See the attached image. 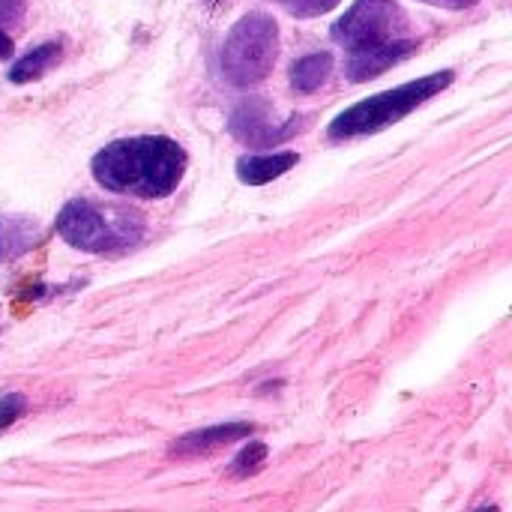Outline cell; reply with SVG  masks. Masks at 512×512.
I'll return each instance as SVG.
<instances>
[{
	"label": "cell",
	"instance_id": "obj_1",
	"mask_svg": "<svg viewBox=\"0 0 512 512\" xmlns=\"http://www.w3.org/2000/svg\"><path fill=\"white\" fill-rule=\"evenodd\" d=\"M186 150L165 135H138L105 144L90 171L96 183L114 195L132 198H168L186 174Z\"/></svg>",
	"mask_w": 512,
	"mask_h": 512
},
{
	"label": "cell",
	"instance_id": "obj_2",
	"mask_svg": "<svg viewBox=\"0 0 512 512\" xmlns=\"http://www.w3.org/2000/svg\"><path fill=\"white\" fill-rule=\"evenodd\" d=\"M54 228L69 246L81 252L111 255L141 243L147 222L138 210L123 204H96L90 198H72L57 213Z\"/></svg>",
	"mask_w": 512,
	"mask_h": 512
},
{
	"label": "cell",
	"instance_id": "obj_3",
	"mask_svg": "<svg viewBox=\"0 0 512 512\" xmlns=\"http://www.w3.org/2000/svg\"><path fill=\"white\" fill-rule=\"evenodd\" d=\"M456 72L453 69H441L432 75H423L417 81H408L402 87L375 93L351 108H345L333 123H330V138L333 141H348V138H363V135H375L399 120H405L411 111H417L420 105H426L432 96H438L441 90H447L453 84Z\"/></svg>",
	"mask_w": 512,
	"mask_h": 512
},
{
	"label": "cell",
	"instance_id": "obj_4",
	"mask_svg": "<svg viewBox=\"0 0 512 512\" xmlns=\"http://www.w3.org/2000/svg\"><path fill=\"white\" fill-rule=\"evenodd\" d=\"M279 57V24L267 12L243 15L219 48V72L231 87L249 90L270 78Z\"/></svg>",
	"mask_w": 512,
	"mask_h": 512
},
{
	"label": "cell",
	"instance_id": "obj_5",
	"mask_svg": "<svg viewBox=\"0 0 512 512\" xmlns=\"http://www.w3.org/2000/svg\"><path fill=\"white\" fill-rule=\"evenodd\" d=\"M405 27L408 18L396 0H354L351 9L330 27V36L336 45L354 54L402 39Z\"/></svg>",
	"mask_w": 512,
	"mask_h": 512
},
{
	"label": "cell",
	"instance_id": "obj_6",
	"mask_svg": "<svg viewBox=\"0 0 512 512\" xmlns=\"http://www.w3.org/2000/svg\"><path fill=\"white\" fill-rule=\"evenodd\" d=\"M228 129L231 135L246 144V147H255V150H273L279 144H285L288 138H294L300 129H303V117L300 114H291L285 120H276L273 117V105L261 96L255 99H243L234 111H231V120H228Z\"/></svg>",
	"mask_w": 512,
	"mask_h": 512
},
{
	"label": "cell",
	"instance_id": "obj_7",
	"mask_svg": "<svg viewBox=\"0 0 512 512\" xmlns=\"http://www.w3.org/2000/svg\"><path fill=\"white\" fill-rule=\"evenodd\" d=\"M420 48L417 39H393V42H384L378 48H366V51H354L348 54L345 60V75L354 81V84H363V81H372L378 75H384L387 69L399 66L402 60H408L414 51Z\"/></svg>",
	"mask_w": 512,
	"mask_h": 512
},
{
	"label": "cell",
	"instance_id": "obj_8",
	"mask_svg": "<svg viewBox=\"0 0 512 512\" xmlns=\"http://www.w3.org/2000/svg\"><path fill=\"white\" fill-rule=\"evenodd\" d=\"M255 432L252 423H222V426H210V429H198V432H189L183 438H177L168 453L171 456H180V459H195V456H207L219 447H228L234 441H243Z\"/></svg>",
	"mask_w": 512,
	"mask_h": 512
},
{
	"label": "cell",
	"instance_id": "obj_9",
	"mask_svg": "<svg viewBox=\"0 0 512 512\" xmlns=\"http://www.w3.org/2000/svg\"><path fill=\"white\" fill-rule=\"evenodd\" d=\"M45 240L36 219L21 213H0V264L33 252Z\"/></svg>",
	"mask_w": 512,
	"mask_h": 512
},
{
	"label": "cell",
	"instance_id": "obj_10",
	"mask_svg": "<svg viewBox=\"0 0 512 512\" xmlns=\"http://www.w3.org/2000/svg\"><path fill=\"white\" fill-rule=\"evenodd\" d=\"M297 162H300V156L294 150H282V153H252V156H240L237 159V177L246 186H264V183H273L276 177L288 174Z\"/></svg>",
	"mask_w": 512,
	"mask_h": 512
},
{
	"label": "cell",
	"instance_id": "obj_11",
	"mask_svg": "<svg viewBox=\"0 0 512 512\" xmlns=\"http://www.w3.org/2000/svg\"><path fill=\"white\" fill-rule=\"evenodd\" d=\"M330 72H333V54H330V51L306 54V57H300V60L291 63V72H288L291 90L309 96V93L321 90V84L330 78Z\"/></svg>",
	"mask_w": 512,
	"mask_h": 512
},
{
	"label": "cell",
	"instance_id": "obj_12",
	"mask_svg": "<svg viewBox=\"0 0 512 512\" xmlns=\"http://www.w3.org/2000/svg\"><path fill=\"white\" fill-rule=\"evenodd\" d=\"M60 54H63L60 42H42V45L30 48L21 60H15V63H12V69H9V81H12V84H27V81L42 78V75H45V72L60 60Z\"/></svg>",
	"mask_w": 512,
	"mask_h": 512
},
{
	"label": "cell",
	"instance_id": "obj_13",
	"mask_svg": "<svg viewBox=\"0 0 512 512\" xmlns=\"http://www.w3.org/2000/svg\"><path fill=\"white\" fill-rule=\"evenodd\" d=\"M264 462H267V444H261V441H249V447H243L240 453H237V459L231 462V477H252V474H258L261 468H264Z\"/></svg>",
	"mask_w": 512,
	"mask_h": 512
},
{
	"label": "cell",
	"instance_id": "obj_14",
	"mask_svg": "<svg viewBox=\"0 0 512 512\" xmlns=\"http://www.w3.org/2000/svg\"><path fill=\"white\" fill-rule=\"evenodd\" d=\"M276 3H282L297 18H318L324 12H333L342 0H276Z\"/></svg>",
	"mask_w": 512,
	"mask_h": 512
},
{
	"label": "cell",
	"instance_id": "obj_15",
	"mask_svg": "<svg viewBox=\"0 0 512 512\" xmlns=\"http://www.w3.org/2000/svg\"><path fill=\"white\" fill-rule=\"evenodd\" d=\"M24 411H27V399H24L21 393H6V396H0V432L9 429L12 423H18Z\"/></svg>",
	"mask_w": 512,
	"mask_h": 512
},
{
	"label": "cell",
	"instance_id": "obj_16",
	"mask_svg": "<svg viewBox=\"0 0 512 512\" xmlns=\"http://www.w3.org/2000/svg\"><path fill=\"white\" fill-rule=\"evenodd\" d=\"M27 0H0V27H12L21 21Z\"/></svg>",
	"mask_w": 512,
	"mask_h": 512
},
{
	"label": "cell",
	"instance_id": "obj_17",
	"mask_svg": "<svg viewBox=\"0 0 512 512\" xmlns=\"http://www.w3.org/2000/svg\"><path fill=\"white\" fill-rule=\"evenodd\" d=\"M420 3H429V6H438V9H450V12H462V9L477 6L480 0H420Z\"/></svg>",
	"mask_w": 512,
	"mask_h": 512
},
{
	"label": "cell",
	"instance_id": "obj_18",
	"mask_svg": "<svg viewBox=\"0 0 512 512\" xmlns=\"http://www.w3.org/2000/svg\"><path fill=\"white\" fill-rule=\"evenodd\" d=\"M12 39H9V33H3L0 30V60H6V57H12Z\"/></svg>",
	"mask_w": 512,
	"mask_h": 512
},
{
	"label": "cell",
	"instance_id": "obj_19",
	"mask_svg": "<svg viewBox=\"0 0 512 512\" xmlns=\"http://www.w3.org/2000/svg\"><path fill=\"white\" fill-rule=\"evenodd\" d=\"M204 3H207V6H210V9H213V6H219V3H222V0H204Z\"/></svg>",
	"mask_w": 512,
	"mask_h": 512
},
{
	"label": "cell",
	"instance_id": "obj_20",
	"mask_svg": "<svg viewBox=\"0 0 512 512\" xmlns=\"http://www.w3.org/2000/svg\"><path fill=\"white\" fill-rule=\"evenodd\" d=\"M480 512H501V510H498V507H483Z\"/></svg>",
	"mask_w": 512,
	"mask_h": 512
}]
</instances>
